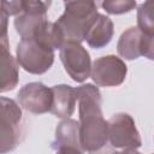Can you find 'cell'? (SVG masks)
<instances>
[{
    "label": "cell",
    "mask_w": 154,
    "mask_h": 154,
    "mask_svg": "<svg viewBox=\"0 0 154 154\" xmlns=\"http://www.w3.org/2000/svg\"><path fill=\"white\" fill-rule=\"evenodd\" d=\"M79 114V142L83 152H96L108 142V124L103 118L102 97L99 88L91 83L76 88Z\"/></svg>",
    "instance_id": "obj_1"
},
{
    "label": "cell",
    "mask_w": 154,
    "mask_h": 154,
    "mask_svg": "<svg viewBox=\"0 0 154 154\" xmlns=\"http://www.w3.org/2000/svg\"><path fill=\"white\" fill-rule=\"evenodd\" d=\"M64 6V13L55 22L63 42L82 43L99 14L97 5L94 1H65Z\"/></svg>",
    "instance_id": "obj_2"
},
{
    "label": "cell",
    "mask_w": 154,
    "mask_h": 154,
    "mask_svg": "<svg viewBox=\"0 0 154 154\" xmlns=\"http://www.w3.org/2000/svg\"><path fill=\"white\" fill-rule=\"evenodd\" d=\"M16 59L18 65L26 72L42 75L54 63V49L35 37L22 38L16 48Z\"/></svg>",
    "instance_id": "obj_3"
},
{
    "label": "cell",
    "mask_w": 154,
    "mask_h": 154,
    "mask_svg": "<svg viewBox=\"0 0 154 154\" xmlns=\"http://www.w3.org/2000/svg\"><path fill=\"white\" fill-rule=\"evenodd\" d=\"M23 113L14 100L1 96V142L0 152L6 154L17 148L24 137Z\"/></svg>",
    "instance_id": "obj_4"
},
{
    "label": "cell",
    "mask_w": 154,
    "mask_h": 154,
    "mask_svg": "<svg viewBox=\"0 0 154 154\" xmlns=\"http://www.w3.org/2000/svg\"><path fill=\"white\" fill-rule=\"evenodd\" d=\"M108 142L116 149H137L142 146L134 118L125 112L113 114L108 120Z\"/></svg>",
    "instance_id": "obj_5"
},
{
    "label": "cell",
    "mask_w": 154,
    "mask_h": 154,
    "mask_svg": "<svg viewBox=\"0 0 154 154\" xmlns=\"http://www.w3.org/2000/svg\"><path fill=\"white\" fill-rule=\"evenodd\" d=\"M51 1L23 0L22 12L14 17V29L22 38L34 37L49 20L47 10Z\"/></svg>",
    "instance_id": "obj_6"
},
{
    "label": "cell",
    "mask_w": 154,
    "mask_h": 154,
    "mask_svg": "<svg viewBox=\"0 0 154 154\" xmlns=\"http://www.w3.org/2000/svg\"><path fill=\"white\" fill-rule=\"evenodd\" d=\"M128 75L125 61L117 55H105L95 59L91 65L90 77L99 87H118Z\"/></svg>",
    "instance_id": "obj_7"
},
{
    "label": "cell",
    "mask_w": 154,
    "mask_h": 154,
    "mask_svg": "<svg viewBox=\"0 0 154 154\" xmlns=\"http://www.w3.org/2000/svg\"><path fill=\"white\" fill-rule=\"evenodd\" d=\"M59 51L64 69L75 82L82 83L90 77L93 64L88 51L81 43L67 42Z\"/></svg>",
    "instance_id": "obj_8"
},
{
    "label": "cell",
    "mask_w": 154,
    "mask_h": 154,
    "mask_svg": "<svg viewBox=\"0 0 154 154\" xmlns=\"http://www.w3.org/2000/svg\"><path fill=\"white\" fill-rule=\"evenodd\" d=\"M17 100L25 111L34 114H43L52 109L53 90L41 82H30L19 89Z\"/></svg>",
    "instance_id": "obj_9"
},
{
    "label": "cell",
    "mask_w": 154,
    "mask_h": 154,
    "mask_svg": "<svg viewBox=\"0 0 154 154\" xmlns=\"http://www.w3.org/2000/svg\"><path fill=\"white\" fill-rule=\"evenodd\" d=\"M53 90V105L51 113L61 119H69L75 112L77 102L76 88L69 84H58L52 87Z\"/></svg>",
    "instance_id": "obj_10"
},
{
    "label": "cell",
    "mask_w": 154,
    "mask_h": 154,
    "mask_svg": "<svg viewBox=\"0 0 154 154\" xmlns=\"http://www.w3.org/2000/svg\"><path fill=\"white\" fill-rule=\"evenodd\" d=\"M114 34V25L109 17L99 13L91 26L89 28L85 40L88 46L95 49H100L106 47Z\"/></svg>",
    "instance_id": "obj_11"
},
{
    "label": "cell",
    "mask_w": 154,
    "mask_h": 154,
    "mask_svg": "<svg viewBox=\"0 0 154 154\" xmlns=\"http://www.w3.org/2000/svg\"><path fill=\"white\" fill-rule=\"evenodd\" d=\"M1 51V82L0 91L6 93L13 90L18 83V63L8 51L7 37H1L0 41Z\"/></svg>",
    "instance_id": "obj_12"
},
{
    "label": "cell",
    "mask_w": 154,
    "mask_h": 154,
    "mask_svg": "<svg viewBox=\"0 0 154 154\" xmlns=\"http://www.w3.org/2000/svg\"><path fill=\"white\" fill-rule=\"evenodd\" d=\"M60 147L79 148V123L75 119H63L55 128V137L52 142V148L55 150ZM83 150V149H82Z\"/></svg>",
    "instance_id": "obj_13"
},
{
    "label": "cell",
    "mask_w": 154,
    "mask_h": 154,
    "mask_svg": "<svg viewBox=\"0 0 154 154\" xmlns=\"http://www.w3.org/2000/svg\"><path fill=\"white\" fill-rule=\"evenodd\" d=\"M141 37H142V31L137 26L128 28L118 40V43H117L118 54L126 60H134L140 58L141 57V51H140Z\"/></svg>",
    "instance_id": "obj_14"
},
{
    "label": "cell",
    "mask_w": 154,
    "mask_h": 154,
    "mask_svg": "<svg viewBox=\"0 0 154 154\" xmlns=\"http://www.w3.org/2000/svg\"><path fill=\"white\" fill-rule=\"evenodd\" d=\"M137 28L146 35H154V0L144 1L138 6Z\"/></svg>",
    "instance_id": "obj_15"
},
{
    "label": "cell",
    "mask_w": 154,
    "mask_h": 154,
    "mask_svg": "<svg viewBox=\"0 0 154 154\" xmlns=\"http://www.w3.org/2000/svg\"><path fill=\"white\" fill-rule=\"evenodd\" d=\"M101 5L103 10L109 14H123L132 11L137 4L132 0H107Z\"/></svg>",
    "instance_id": "obj_16"
},
{
    "label": "cell",
    "mask_w": 154,
    "mask_h": 154,
    "mask_svg": "<svg viewBox=\"0 0 154 154\" xmlns=\"http://www.w3.org/2000/svg\"><path fill=\"white\" fill-rule=\"evenodd\" d=\"M140 51L141 55L149 60H154V35H146L142 32Z\"/></svg>",
    "instance_id": "obj_17"
},
{
    "label": "cell",
    "mask_w": 154,
    "mask_h": 154,
    "mask_svg": "<svg viewBox=\"0 0 154 154\" xmlns=\"http://www.w3.org/2000/svg\"><path fill=\"white\" fill-rule=\"evenodd\" d=\"M23 10V0L19 1H1V11H4L8 17L18 16Z\"/></svg>",
    "instance_id": "obj_18"
},
{
    "label": "cell",
    "mask_w": 154,
    "mask_h": 154,
    "mask_svg": "<svg viewBox=\"0 0 154 154\" xmlns=\"http://www.w3.org/2000/svg\"><path fill=\"white\" fill-rule=\"evenodd\" d=\"M55 154H84V152L75 147H60L55 149Z\"/></svg>",
    "instance_id": "obj_19"
},
{
    "label": "cell",
    "mask_w": 154,
    "mask_h": 154,
    "mask_svg": "<svg viewBox=\"0 0 154 154\" xmlns=\"http://www.w3.org/2000/svg\"><path fill=\"white\" fill-rule=\"evenodd\" d=\"M153 154H154V153H153Z\"/></svg>",
    "instance_id": "obj_20"
}]
</instances>
